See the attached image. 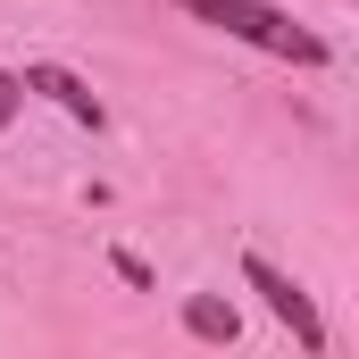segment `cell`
I'll return each mask as SVG.
<instances>
[{"label": "cell", "mask_w": 359, "mask_h": 359, "mask_svg": "<svg viewBox=\"0 0 359 359\" xmlns=\"http://www.w3.org/2000/svg\"><path fill=\"white\" fill-rule=\"evenodd\" d=\"M243 284H251V292L268 301L276 318L292 326V343H301V351H326V326H318V309H309V292H301L292 276L276 268V259H259V251H243Z\"/></svg>", "instance_id": "obj_2"}, {"label": "cell", "mask_w": 359, "mask_h": 359, "mask_svg": "<svg viewBox=\"0 0 359 359\" xmlns=\"http://www.w3.org/2000/svg\"><path fill=\"white\" fill-rule=\"evenodd\" d=\"M184 334H192V343H243V318H234V301L192 292V301H184Z\"/></svg>", "instance_id": "obj_4"}, {"label": "cell", "mask_w": 359, "mask_h": 359, "mask_svg": "<svg viewBox=\"0 0 359 359\" xmlns=\"http://www.w3.org/2000/svg\"><path fill=\"white\" fill-rule=\"evenodd\" d=\"M17 100H25V76H8V67H0V134H8V117H17Z\"/></svg>", "instance_id": "obj_5"}, {"label": "cell", "mask_w": 359, "mask_h": 359, "mask_svg": "<svg viewBox=\"0 0 359 359\" xmlns=\"http://www.w3.org/2000/svg\"><path fill=\"white\" fill-rule=\"evenodd\" d=\"M184 17H201V25H217V34H234V42H251V50H268V59H292V67H326V42L309 34V25H292L276 0H168Z\"/></svg>", "instance_id": "obj_1"}, {"label": "cell", "mask_w": 359, "mask_h": 359, "mask_svg": "<svg viewBox=\"0 0 359 359\" xmlns=\"http://www.w3.org/2000/svg\"><path fill=\"white\" fill-rule=\"evenodd\" d=\"M25 92H42V100H59V109H67L76 126H92V134L109 126V109H100V92H92L84 76H76V67H50V59H34V67H25Z\"/></svg>", "instance_id": "obj_3"}]
</instances>
